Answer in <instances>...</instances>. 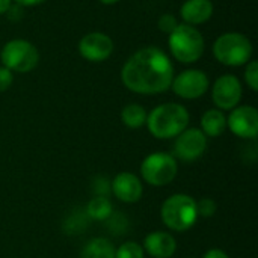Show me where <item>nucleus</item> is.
I'll list each match as a JSON object with an SVG mask.
<instances>
[{"label":"nucleus","instance_id":"obj_1","mask_svg":"<svg viewBox=\"0 0 258 258\" xmlns=\"http://www.w3.org/2000/svg\"><path fill=\"white\" fill-rule=\"evenodd\" d=\"M174 65L169 56L159 47H144L133 53L121 70L122 85L142 95L165 92L171 88Z\"/></svg>","mask_w":258,"mask_h":258},{"label":"nucleus","instance_id":"obj_2","mask_svg":"<svg viewBox=\"0 0 258 258\" xmlns=\"http://www.w3.org/2000/svg\"><path fill=\"white\" fill-rule=\"evenodd\" d=\"M189 110L180 103H163L156 106L147 116L148 132L156 139H174L189 125Z\"/></svg>","mask_w":258,"mask_h":258},{"label":"nucleus","instance_id":"obj_3","mask_svg":"<svg viewBox=\"0 0 258 258\" xmlns=\"http://www.w3.org/2000/svg\"><path fill=\"white\" fill-rule=\"evenodd\" d=\"M160 218L165 227L174 233L189 231L200 218L197 212V200L186 194H174L163 201Z\"/></svg>","mask_w":258,"mask_h":258},{"label":"nucleus","instance_id":"obj_4","mask_svg":"<svg viewBox=\"0 0 258 258\" xmlns=\"http://www.w3.org/2000/svg\"><path fill=\"white\" fill-rule=\"evenodd\" d=\"M168 45L174 59L181 63H194L204 54L206 42L201 32L190 24H178L168 38Z\"/></svg>","mask_w":258,"mask_h":258},{"label":"nucleus","instance_id":"obj_5","mask_svg":"<svg viewBox=\"0 0 258 258\" xmlns=\"http://www.w3.org/2000/svg\"><path fill=\"white\" fill-rule=\"evenodd\" d=\"M252 42L240 32L222 33L213 44V54L216 60L227 67L246 65L252 57Z\"/></svg>","mask_w":258,"mask_h":258},{"label":"nucleus","instance_id":"obj_6","mask_svg":"<svg viewBox=\"0 0 258 258\" xmlns=\"http://www.w3.org/2000/svg\"><path fill=\"white\" fill-rule=\"evenodd\" d=\"M178 172V163L169 153H151L141 163L142 180L153 187H163L171 184Z\"/></svg>","mask_w":258,"mask_h":258},{"label":"nucleus","instance_id":"obj_7","mask_svg":"<svg viewBox=\"0 0 258 258\" xmlns=\"http://www.w3.org/2000/svg\"><path fill=\"white\" fill-rule=\"evenodd\" d=\"M0 59L3 67L12 73L24 74L36 68L39 62V51L27 39H11L2 48Z\"/></svg>","mask_w":258,"mask_h":258},{"label":"nucleus","instance_id":"obj_8","mask_svg":"<svg viewBox=\"0 0 258 258\" xmlns=\"http://www.w3.org/2000/svg\"><path fill=\"white\" fill-rule=\"evenodd\" d=\"M207 142L209 138L200 128L187 127L175 138L172 147V156L175 157V160L192 163L204 156L207 150Z\"/></svg>","mask_w":258,"mask_h":258},{"label":"nucleus","instance_id":"obj_9","mask_svg":"<svg viewBox=\"0 0 258 258\" xmlns=\"http://www.w3.org/2000/svg\"><path fill=\"white\" fill-rule=\"evenodd\" d=\"M209 88H210V82L207 74L195 68L181 71L172 79L171 83V89L174 91V94L184 100L201 98L209 91Z\"/></svg>","mask_w":258,"mask_h":258},{"label":"nucleus","instance_id":"obj_10","mask_svg":"<svg viewBox=\"0 0 258 258\" xmlns=\"http://www.w3.org/2000/svg\"><path fill=\"white\" fill-rule=\"evenodd\" d=\"M243 88L240 80L233 74H224L212 86V98L219 110H233L242 100Z\"/></svg>","mask_w":258,"mask_h":258},{"label":"nucleus","instance_id":"obj_11","mask_svg":"<svg viewBox=\"0 0 258 258\" xmlns=\"http://www.w3.org/2000/svg\"><path fill=\"white\" fill-rule=\"evenodd\" d=\"M227 128L240 139L254 141L258 136V110L249 104L234 107L227 118Z\"/></svg>","mask_w":258,"mask_h":258},{"label":"nucleus","instance_id":"obj_12","mask_svg":"<svg viewBox=\"0 0 258 258\" xmlns=\"http://www.w3.org/2000/svg\"><path fill=\"white\" fill-rule=\"evenodd\" d=\"M79 53L89 62H103L113 53V41L103 32L86 33L79 42Z\"/></svg>","mask_w":258,"mask_h":258},{"label":"nucleus","instance_id":"obj_13","mask_svg":"<svg viewBox=\"0 0 258 258\" xmlns=\"http://www.w3.org/2000/svg\"><path fill=\"white\" fill-rule=\"evenodd\" d=\"M110 194H113V197L121 203L135 204L144 195L142 180L133 172H119L110 181Z\"/></svg>","mask_w":258,"mask_h":258},{"label":"nucleus","instance_id":"obj_14","mask_svg":"<svg viewBox=\"0 0 258 258\" xmlns=\"http://www.w3.org/2000/svg\"><path fill=\"white\" fill-rule=\"evenodd\" d=\"M142 248L151 258H171L177 252V240L169 231H153L145 236Z\"/></svg>","mask_w":258,"mask_h":258},{"label":"nucleus","instance_id":"obj_15","mask_svg":"<svg viewBox=\"0 0 258 258\" xmlns=\"http://www.w3.org/2000/svg\"><path fill=\"white\" fill-rule=\"evenodd\" d=\"M180 15L186 24H204L213 15V3L212 0H186L180 8Z\"/></svg>","mask_w":258,"mask_h":258},{"label":"nucleus","instance_id":"obj_16","mask_svg":"<svg viewBox=\"0 0 258 258\" xmlns=\"http://www.w3.org/2000/svg\"><path fill=\"white\" fill-rule=\"evenodd\" d=\"M207 138H219L227 130V116L219 109H209L201 116V128Z\"/></svg>","mask_w":258,"mask_h":258},{"label":"nucleus","instance_id":"obj_17","mask_svg":"<svg viewBox=\"0 0 258 258\" xmlns=\"http://www.w3.org/2000/svg\"><path fill=\"white\" fill-rule=\"evenodd\" d=\"M80 258H115V246L106 237H94L83 246Z\"/></svg>","mask_w":258,"mask_h":258},{"label":"nucleus","instance_id":"obj_18","mask_svg":"<svg viewBox=\"0 0 258 258\" xmlns=\"http://www.w3.org/2000/svg\"><path fill=\"white\" fill-rule=\"evenodd\" d=\"M147 116L148 112L145 110L144 106L138 104V103H132L127 104L125 107H122L121 110V121L125 127L128 128H141L147 124Z\"/></svg>","mask_w":258,"mask_h":258},{"label":"nucleus","instance_id":"obj_19","mask_svg":"<svg viewBox=\"0 0 258 258\" xmlns=\"http://www.w3.org/2000/svg\"><path fill=\"white\" fill-rule=\"evenodd\" d=\"M85 213L91 221H106L113 213V206L109 197H94L85 207Z\"/></svg>","mask_w":258,"mask_h":258},{"label":"nucleus","instance_id":"obj_20","mask_svg":"<svg viewBox=\"0 0 258 258\" xmlns=\"http://www.w3.org/2000/svg\"><path fill=\"white\" fill-rule=\"evenodd\" d=\"M89 218L88 215L80 210L71 213L65 221H63V231L68 233V236H76V234H80L86 230V227L89 225Z\"/></svg>","mask_w":258,"mask_h":258},{"label":"nucleus","instance_id":"obj_21","mask_svg":"<svg viewBox=\"0 0 258 258\" xmlns=\"http://www.w3.org/2000/svg\"><path fill=\"white\" fill-rule=\"evenodd\" d=\"M115 258H145V251L141 243L127 240L115 248Z\"/></svg>","mask_w":258,"mask_h":258},{"label":"nucleus","instance_id":"obj_22","mask_svg":"<svg viewBox=\"0 0 258 258\" xmlns=\"http://www.w3.org/2000/svg\"><path fill=\"white\" fill-rule=\"evenodd\" d=\"M104 222L107 224V230L115 236H122L128 230L127 216L122 213H118V212H113Z\"/></svg>","mask_w":258,"mask_h":258},{"label":"nucleus","instance_id":"obj_23","mask_svg":"<svg viewBox=\"0 0 258 258\" xmlns=\"http://www.w3.org/2000/svg\"><path fill=\"white\" fill-rule=\"evenodd\" d=\"M218 210V204L213 198H201L197 201V212L201 218H212Z\"/></svg>","mask_w":258,"mask_h":258},{"label":"nucleus","instance_id":"obj_24","mask_svg":"<svg viewBox=\"0 0 258 258\" xmlns=\"http://www.w3.org/2000/svg\"><path fill=\"white\" fill-rule=\"evenodd\" d=\"M245 82L246 85L254 91H258V62L251 59L248 63H246V70H245Z\"/></svg>","mask_w":258,"mask_h":258},{"label":"nucleus","instance_id":"obj_25","mask_svg":"<svg viewBox=\"0 0 258 258\" xmlns=\"http://www.w3.org/2000/svg\"><path fill=\"white\" fill-rule=\"evenodd\" d=\"M92 192L95 197H109L110 194V181L104 177H98L92 183Z\"/></svg>","mask_w":258,"mask_h":258},{"label":"nucleus","instance_id":"obj_26","mask_svg":"<svg viewBox=\"0 0 258 258\" xmlns=\"http://www.w3.org/2000/svg\"><path fill=\"white\" fill-rule=\"evenodd\" d=\"M178 26V21L177 18L172 15V14H163L160 18H159V29L162 32H166L168 35Z\"/></svg>","mask_w":258,"mask_h":258},{"label":"nucleus","instance_id":"obj_27","mask_svg":"<svg viewBox=\"0 0 258 258\" xmlns=\"http://www.w3.org/2000/svg\"><path fill=\"white\" fill-rule=\"evenodd\" d=\"M12 82H14V73L6 67H0V92L8 91Z\"/></svg>","mask_w":258,"mask_h":258},{"label":"nucleus","instance_id":"obj_28","mask_svg":"<svg viewBox=\"0 0 258 258\" xmlns=\"http://www.w3.org/2000/svg\"><path fill=\"white\" fill-rule=\"evenodd\" d=\"M203 258H230V255H228L225 251L219 249V248H212V249H209V251L204 254V257Z\"/></svg>","mask_w":258,"mask_h":258},{"label":"nucleus","instance_id":"obj_29","mask_svg":"<svg viewBox=\"0 0 258 258\" xmlns=\"http://www.w3.org/2000/svg\"><path fill=\"white\" fill-rule=\"evenodd\" d=\"M18 6H38L45 0H14Z\"/></svg>","mask_w":258,"mask_h":258},{"label":"nucleus","instance_id":"obj_30","mask_svg":"<svg viewBox=\"0 0 258 258\" xmlns=\"http://www.w3.org/2000/svg\"><path fill=\"white\" fill-rule=\"evenodd\" d=\"M11 6H12V0H0V15L8 14Z\"/></svg>","mask_w":258,"mask_h":258},{"label":"nucleus","instance_id":"obj_31","mask_svg":"<svg viewBox=\"0 0 258 258\" xmlns=\"http://www.w3.org/2000/svg\"><path fill=\"white\" fill-rule=\"evenodd\" d=\"M101 3H104V5H115V3H118L119 0H100Z\"/></svg>","mask_w":258,"mask_h":258}]
</instances>
